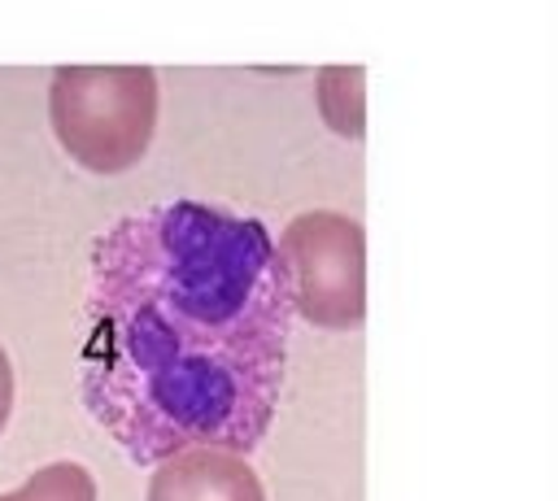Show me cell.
<instances>
[{
	"label": "cell",
	"mask_w": 558,
	"mask_h": 501,
	"mask_svg": "<svg viewBox=\"0 0 558 501\" xmlns=\"http://www.w3.org/2000/svg\"><path fill=\"white\" fill-rule=\"evenodd\" d=\"M48 122L83 170H131L157 126V74L148 65H61L48 87Z\"/></svg>",
	"instance_id": "7a4b0ae2"
},
{
	"label": "cell",
	"mask_w": 558,
	"mask_h": 501,
	"mask_svg": "<svg viewBox=\"0 0 558 501\" xmlns=\"http://www.w3.org/2000/svg\"><path fill=\"white\" fill-rule=\"evenodd\" d=\"M0 501H96V479L78 462H48L22 488L0 492Z\"/></svg>",
	"instance_id": "5b68a950"
},
{
	"label": "cell",
	"mask_w": 558,
	"mask_h": 501,
	"mask_svg": "<svg viewBox=\"0 0 558 501\" xmlns=\"http://www.w3.org/2000/svg\"><path fill=\"white\" fill-rule=\"evenodd\" d=\"M279 257L292 283V314L314 327L340 331L362 322L366 309V244L362 227L336 209L296 213L279 235Z\"/></svg>",
	"instance_id": "3957f363"
},
{
	"label": "cell",
	"mask_w": 558,
	"mask_h": 501,
	"mask_svg": "<svg viewBox=\"0 0 558 501\" xmlns=\"http://www.w3.org/2000/svg\"><path fill=\"white\" fill-rule=\"evenodd\" d=\"M144 501H266V488L240 453L183 449L157 462Z\"/></svg>",
	"instance_id": "277c9868"
},
{
	"label": "cell",
	"mask_w": 558,
	"mask_h": 501,
	"mask_svg": "<svg viewBox=\"0 0 558 501\" xmlns=\"http://www.w3.org/2000/svg\"><path fill=\"white\" fill-rule=\"evenodd\" d=\"M9 414H13V366H9V353L0 344V431H4Z\"/></svg>",
	"instance_id": "8992f818"
},
{
	"label": "cell",
	"mask_w": 558,
	"mask_h": 501,
	"mask_svg": "<svg viewBox=\"0 0 558 501\" xmlns=\"http://www.w3.org/2000/svg\"><path fill=\"white\" fill-rule=\"evenodd\" d=\"M292 318L262 218L209 200L126 213L92 244L78 396L140 466L183 449L248 457L283 392Z\"/></svg>",
	"instance_id": "6da1fadb"
}]
</instances>
